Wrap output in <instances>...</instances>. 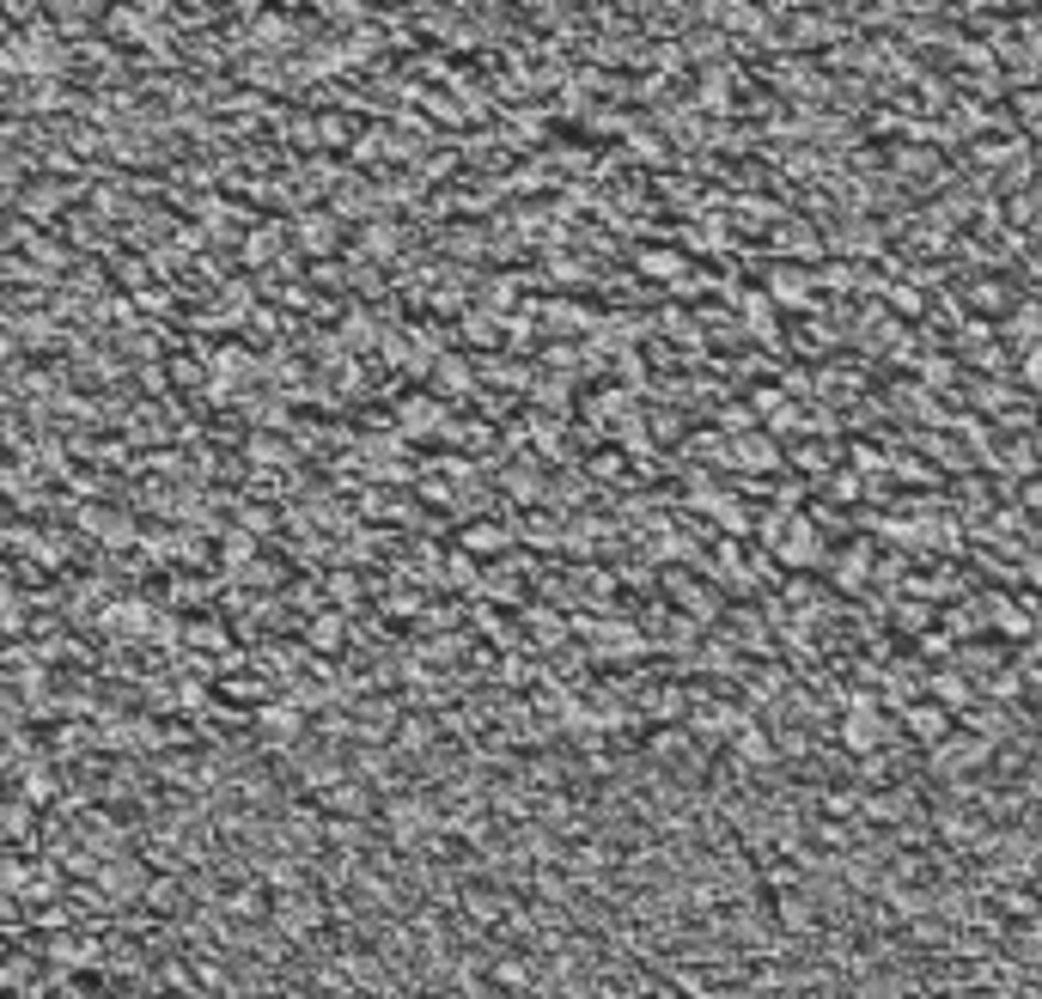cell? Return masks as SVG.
<instances>
[{
    "label": "cell",
    "instance_id": "obj_1",
    "mask_svg": "<svg viewBox=\"0 0 1042 999\" xmlns=\"http://www.w3.org/2000/svg\"><path fill=\"white\" fill-rule=\"evenodd\" d=\"M878 737H885V720H878V707H854L842 725V744L847 749H878Z\"/></svg>",
    "mask_w": 1042,
    "mask_h": 999
},
{
    "label": "cell",
    "instance_id": "obj_2",
    "mask_svg": "<svg viewBox=\"0 0 1042 999\" xmlns=\"http://www.w3.org/2000/svg\"><path fill=\"white\" fill-rule=\"evenodd\" d=\"M275 921H281V933H311L323 921V908H311V896H281Z\"/></svg>",
    "mask_w": 1042,
    "mask_h": 999
},
{
    "label": "cell",
    "instance_id": "obj_3",
    "mask_svg": "<svg viewBox=\"0 0 1042 999\" xmlns=\"http://www.w3.org/2000/svg\"><path fill=\"white\" fill-rule=\"evenodd\" d=\"M738 749H744V762H750V768H756V762H768V737H763V732H744V744H738Z\"/></svg>",
    "mask_w": 1042,
    "mask_h": 999
},
{
    "label": "cell",
    "instance_id": "obj_4",
    "mask_svg": "<svg viewBox=\"0 0 1042 999\" xmlns=\"http://www.w3.org/2000/svg\"><path fill=\"white\" fill-rule=\"evenodd\" d=\"M909 725H914V737H939V732H945L939 713H909Z\"/></svg>",
    "mask_w": 1042,
    "mask_h": 999
},
{
    "label": "cell",
    "instance_id": "obj_5",
    "mask_svg": "<svg viewBox=\"0 0 1042 999\" xmlns=\"http://www.w3.org/2000/svg\"><path fill=\"white\" fill-rule=\"evenodd\" d=\"M847 999H897V987H890V981H859Z\"/></svg>",
    "mask_w": 1042,
    "mask_h": 999
}]
</instances>
